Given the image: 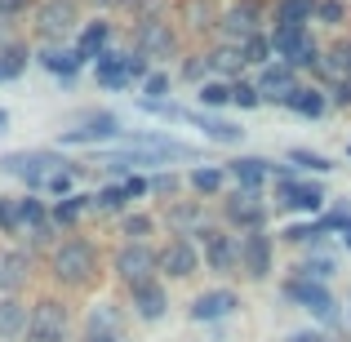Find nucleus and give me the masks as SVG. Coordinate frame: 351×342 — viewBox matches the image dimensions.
Listing matches in <instances>:
<instances>
[{
  "label": "nucleus",
  "instance_id": "8fccbe9b",
  "mask_svg": "<svg viewBox=\"0 0 351 342\" xmlns=\"http://www.w3.org/2000/svg\"><path fill=\"white\" fill-rule=\"evenodd\" d=\"M71 191H76V173H71V169L49 173V182H45V196H49V200H62V196H71Z\"/></svg>",
  "mask_w": 351,
  "mask_h": 342
},
{
  "label": "nucleus",
  "instance_id": "a211bd4d",
  "mask_svg": "<svg viewBox=\"0 0 351 342\" xmlns=\"http://www.w3.org/2000/svg\"><path fill=\"white\" fill-rule=\"evenodd\" d=\"M120 116L116 112H85L76 129H62V147H98V143H120Z\"/></svg>",
  "mask_w": 351,
  "mask_h": 342
},
{
  "label": "nucleus",
  "instance_id": "49530a36",
  "mask_svg": "<svg viewBox=\"0 0 351 342\" xmlns=\"http://www.w3.org/2000/svg\"><path fill=\"white\" fill-rule=\"evenodd\" d=\"M138 112L165 120V125H178V120H187V107H178L173 98H138Z\"/></svg>",
  "mask_w": 351,
  "mask_h": 342
},
{
  "label": "nucleus",
  "instance_id": "680f3d73",
  "mask_svg": "<svg viewBox=\"0 0 351 342\" xmlns=\"http://www.w3.org/2000/svg\"><path fill=\"white\" fill-rule=\"evenodd\" d=\"M338 240H343V245H347V254H351V236H338Z\"/></svg>",
  "mask_w": 351,
  "mask_h": 342
},
{
  "label": "nucleus",
  "instance_id": "9d476101",
  "mask_svg": "<svg viewBox=\"0 0 351 342\" xmlns=\"http://www.w3.org/2000/svg\"><path fill=\"white\" fill-rule=\"evenodd\" d=\"M156 218H160V231H165V236H187V240H196L200 231L214 223V209H209V200L182 191L178 200L156 205Z\"/></svg>",
  "mask_w": 351,
  "mask_h": 342
},
{
  "label": "nucleus",
  "instance_id": "9b49d317",
  "mask_svg": "<svg viewBox=\"0 0 351 342\" xmlns=\"http://www.w3.org/2000/svg\"><path fill=\"white\" fill-rule=\"evenodd\" d=\"M67 156L58 151H5L0 156V173L5 178H18L27 191H45V182H49V173L67 169Z\"/></svg>",
  "mask_w": 351,
  "mask_h": 342
},
{
  "label": "nucleus",
  "instance_id": "bb28decb",
  "mask_svg": "<svg viewBox=\"0 0 351 342\" xmlns=\"http://www.w3.org/2000/svg\"><path fill=\"white\" fill-rule=\"evenodd\" d=\"M85 214H94V191H71L62 200H49V218L58 231H80Z\"/></svg>",
  "mask_w": 351,
  "mask_h": 342
},
{
  "label": "nucleus",
  "instance_id": "09e8293b",
  "mask_svg": "<svg viewBox=\"0 0 351 342\" xmlns=\"http://www.w3.org/2000/svg\"><path fill=\"white\" fill-rule=\"evenodd\" d=\"M173 80H178V76H173V71L156 67V71H152V76H147V80H143V85H138V89H143V98H169Z\"/></svg>",
  "mask_w": 351,
  "mask_h": 342
},
{
  "label": "nucleus",
  "instance_id": "f03ea898",
  "mask_svg": "<svg viewBox=\"0 0 351 342\" xmlns=\"http://www.w3.org/2000/svg\"><path fill=\"white\" fill-rule=\"evenodd\" d=\"M280 298H285V302H293L298 311H307V316L316 320L325 334H338V338H343V329H347V320H343V302H338V293L329 289V284L285 271V276H280Z\"/></svg>",
  "mask_w": 351,
  "mask_h": 342
},
{
  "label": "nucleus",
  "instance_id": "f257e3e1",
  "mask_svg": "<svg viewBox=\"0 0 351 342\" xmlns=\"http://www.w3.org/2000/svg\"><path fill=\"white\" fill-rule=\"evenodd\" d=\"M45 271H49L58 293H94L107 280V254L94 236L85 231H67L58 245L45 254Z\"/></svg>",
  "mask_w": 351,
  "mask_h": 342
},
{
  "label": "nucleus",
  "instance_id": "39448f33",
  "mask_svg": "<svg viewBox=\"0 0 351 342\" xmlns=\"http://www.w3.org/2000/svg\"><path fill=\"white\" fill-rule=\"evenodd\" d=\"M76 334V307L67 293H40L32 302V320H27V338L23 342H71Z\"/></svg>",
  "mask_w": 351,
  "mask_h": 342
},
{
  "label": "nucleus",
  "instance_id": "a19ab883",
  "mask_svg": "<svg viewBox=\"0 0 351 342\" xmlns=\"http://www.w3.org/2000/svg\"><path fill=\"white\" fill-rule=\"evenodd\" d=\"M196 103H200V112H223V107H232V80L209 76L205 85H196Z\"/></svg>",
  "mask_w": 351,
  "mask_h": 342
},
{
  "label": "nucleus",
  "instance_id": "864d4df0",
  "mask_svg": "<svg viewBox=\"0 0 351 342\" xmlns=\"http://www.w3.org/2000/svg\"><path fill=\"white\" fill-rule=\"evenodd\" d=\"M325 94H329V112H351V80H338Z\"/></svg>",
  "mask_w": 351,
  "mask_h": 342
},
{
  "label": "nucleus",
  "instance_id": "58836bf2",
  "mask_svg": "<svg viewBox=\"0 0 351 342\" xmlns=\"http://www.w3.org/2000/svg\"><path fill=\"white\" fill-rule=\"evenodd\" d=\"M147 187H152L156 205H165V200H178L182 191H187V178L173 173V169H156V173H147Z\"/></svg>",
  "mask_w": 351,
  "mask_h": 342
},
{
  "label": "nucleus",
  "instance_id": "aec40b11",
  "mask_svg": "<svg viewBox=\"0 0 351 342\" xmlns=\"http://www.w3.org/2000/svg\"><path fill=\"white\" fill-rule=\"evenodd\" d=\"M254 85H258V94H263V107H285V98L302 85V76L289 67V62L276 58V62H267V67L254 71Z\"/></svg>",
  "mask_w": 351,
  "mask_h": 342
},
{
  "label": "nucleus",
  "instance_id": "6e6d98bb",
  "mask_svg": "<svg viewBox=\"0 0 351 342\" xmlns=\"http://www.w3.org/2000/svg\"><path fill=\"white\" fill-rule=\"evenodd\" d=\"M285 342H343L338 334H325V329H298V334H289Z\"/></svg>",
  "mask_w": 351,
  "mask_h": 342
},
{
  "label": "nucleus",
  "instance_id": "de8ad7c7",
  "mask_svg": "<svg viewBox=\"0 0 351 342\" xmlns=\"http://www.w3.org/2000/svg\"><path fill=\"white\" fill-rule=\"evenodd\" d=\"M232 107H240V112H254V107H263V94H258L254 76L232 80Z\"/></svg>",
  "mask_w": 351,
  "mask_h": 342
},
{
  "label": "nucleus",
  "instance_id": "2eb2a0df",
  "mask_svg": "<svg viewBox=\"0 0 351 342\" xmlns=\"http://www.w3.org/2000/svg\"><path fill=\"white\" fill-rule=\"evenodd\" d=\"M276 276V236L267 231H245L240 236V280L245 284H267Z\"/></svg>",
  "mask_w": 351,
  "mask_h": 342
},
{
  "label": "nucleus",
  "instance_id": "4468645a",
  "mask_svg": "<svg viewBox=\"0 0 351 342\" xmlns=\"http://www.w3.org/2000/svg\"><path fill=\"white\" fill-rule=\"evenodd\" d=\"M329 196L316 178H289V182H271V209L276 214H302V218H316L325 214Z\"/></svg>",
  "mask_w": 351,
  "mask_h": 342
},
{
  "label": "nucleus",
  "instance_id": "603ef678",
  "mask_svg": "<svg viewBox=\"0 0 351 342\" xmlns=\"http://www.w3.org/2000/svg\"><path fill=\"white\" fill-rule=\"evenodd\" d=\"M0 236H18V205H14V196H0Z\"/></svg>",
  "mask_w": 351,
  "mask_h": 342
},
{
  "label": "nucleus",
  "instance_id": "ea45409f",
  "mask_svg": "<svg viewBox=\"0 0 351 342\" xmlns=\"http://www.w3.org/2000/svg\"><path fill=\"white\" fill-rule=\"evenodd\" d=\"M27 62H32V45L14 36V40L0 49V80H18L27 71Z\"/></svg>",
  "mask_w": 351,
  "mask_h": 342
},
{
  "label": "nucleus",
  "instance_id": "b1692460",
  "mask_svg": "<svg viewBox=\"0 0 351 342\" xmlns=\"http://www.w3.org/2000/svg\"><path fill=\"white\" fill-rule=\"evenodd\" d=\"M36 62H40L49 76H58L62 85H71V80L80 76V67H89L76 53V45H40V49H36Z\"/></svg>",
  "mask_w": 351,
  "mask_h": 342
},
{
  "label": "nucleus",
  "instance_id": "79ce46f5",
  "mask_svg": "<svg viewBox=\"0 0 351 342\" xmlns=\"http://www.w3.org/2000/svg\"><path fill=\"white\" fill-rule=\"evenodd\" d=\"M285 160H289L298 173H334L338 169L325 151H311V147H289V151H285Z\"/></svg>",
  "mask_w": 351,
  "mask_h": 342
},
{
  "label": "nucleus",
  "instance_id": "5701e85b",
  "mask_svg": "<svg viewBox=\"0 0 351 342\" xmlns=\"http://www.w3.org/2000/svg\"><path fill=\"white\" fill-rule=\"evenodd\" d=\"M112 40H116V23L107 14H98V18H85V23H80V32H76L71 45H76V53L85 62H94L103 49H112Z\"/></svg>",
  "mask_w": 351,
  "mask_h": 342
},
{
  "label": "nucleus",
  "instance_id": "6ab92c4d",
  "mask_svg": "<svg viewBox=\"0 0 351 342\" xmlns=\"http://www.w3.org/2000/svg\"><path fill=\"white\" fill-rule=\"evenodd\" d=\"M36 276V254L27 245H0V298L23 293Z\"/></svg>",
  "mask_w": 351,
  "mask_h": 342
},
{
  "label": "nucleus",
  "instance_id": "20e7f679",
  "mask_svg": "<svg viewBox=\"0 0 351 342\" xmlns=\"http://www.w3.org/2000/svg\"><path fill=\"white\" fill-rule=\"evenodd\" d=\"M271 196L267 191H245V187H227L223 196L214 200V218L223 227H232L236 236L245 231H267L271 227Z\"/></svg>",
  "mask_w": 351,
  "mask_h": 342
},
{
  "label": "nucleus",
  "instance_id": "c756f323",
  "mask_svg": "<svg viewBox=\"0 0 351 342\" xmlns=\"http://www.w3.org/2000/svg\"><path fill=\"white\" fill-rule=\"evenodd\" d=\"M187 120L205 134V143H218V147H240L245 143V129H240L236 120H223L214 112H187Z\"/></svg>",
  "mask_w": 351,
  "mask_h": 342
},
{
  "label": "nucleus",
  "instance_id": "a18cd8bd",
  "mask_svg": "<svg viewBox=\"0 0 351 342\" xmlns=\"http://www.w3.org/2000/svg\"><path fill=\"white\" fill-rule=\"evenodd\" d=\"M240 53H245L249 71H258V67H267V62H276V49H271V36H267V32L249 36V40L240 45Z\"/></svg>",
  "mask_w": 351,
  "mask_h": 342
},
{
  "label": "nucleus",
  "instance_id": "72a5a7b5",
  "mask_svg": "<svg viewBox=\"0 0 351 342\" xmlns=\"http://www.w3.org/2000/svg\"><path fill=\"white\" fill-rule=\"evenodd\" d=\"M116 236L120 240H156L160 236V218H156V209H125L116 218Z\"/></svg>",
  "mask_w": 351,
  "mask_h": 342
},
{
  "label": "nucleus",
  "instance_id": "dca6fc26",
  "mask_svg": "<svg viewBox=\"0 0 351 342\" xmlns=\"http://www.w3.org/2000/svg\"><path fill=\"white\" fill-rule=\"evenodd\" d=\"M125 307H129V316L143 320V325H160V320L169 316V280L152 276V280L125 289Z\"/></svg>",
  "mask_w": 351,
  "mask_h": 342
},
{
  "label": "nucleus",
  "instance_id": "4d7b16f0",
  "mask_svg": "<svg viewBox=\"0 0 351 342\" xmlns=\"http://www.w3.org/2000/svg\"><path fill=\"white\" fill-rule=\"evenodd\" d=\"M129 0H85V9H94V14H120Z\"/></svg>",
  "mask_w": 351,
  "mask_h": 342
},
{
  "label": "nucleus",
  "instance_id": "e2e57ef3",
  "mask_svg": "<svg viewBox=\"0 0 351 342\" xmlns=\"http://www.w3.org/2000/svg\"><path fill=\"white\" fill-rule=\"evenodd\" d=\"M347 160H351V143H347Z\"/></svg>",
  "mask_w": 351,
  "mask_h": 342
},
{
  "label": "nucleus",
  "instance_id": "1a4fd4ad",
  "mask_svg": "<svg viewBox=\"0 0 351 342\" xmlns=\"http://www.w3.org/2000/svg\"><path fill=\"white\" fill-rule=\"evenodd\" d=\"M196 245H200V258H205L209 276H218V280H236L240 276V236L232 227H223L214 218V223L196 236Z\"/></svg>",
  "mask_w": 351,
  "mask_h": 342
},
{
  "label": "nucleus",
  "instance_id": "3c124183",
  "mask_svg": "<svg viewBox=\"0 0 351 342\" xmlns=\"http://www.w3.org/2000/svg\"><path fill=\"white\" fill-rule=\"evenodd\" d=\"M36 0H0V18L5 23H23V18H32Z\"/></svg>",
  "mask_w": 351,
  "mask_h": 342
},
{
  "label": "nucleus",
  "instance_id": "412c9836",
  "mask_svg": "<svg viewBox=\"0 0 351 342\" xmlns=\"http://www.w3.org/2000/svg\"><path fill=\"white\" fill-rule=\"evenodd\" d=\"M223 169H227V178H232V187H245V191H267L271 187V160H267V156L240 151V156H232V160L223 164Z\"/></svg>",
  "mask_w": 351,
  "mask_h": 342
},
{
  "label": "nucleus",
  "instance_id": "4c0bfd02",
  "mask_svg": "<svg viewBox=\"0 0 351 342\" xmlns=\"http://www.w3.org/2000/svg\"><path fill=\"white\" fill-rule=\"evenodd\" d=\"M134 205L125 191V182H103V187L94 191V214H107V218H120L125 209Z\"/></svg>",
  "mask_w": 351,
  "mask_h": 342
},
{
  "label": "nucleus",
  "instance_id": "6e6552de",
  "mask_svg": "<svg viewBox=\"0 0 351 342\" xmlns=\"http://www.w3.org/2000/svg\"><path fill=\"white\" fill-rule=\"evenodd\" d=\"M205 271V258H200V245L187 236H165L156 240V276L169 284H187Z\"/></svg>",
  "mask_w": 351,
  "mask_h": 342
},
{
  "label": "nucleus",
  "instance_id": "a878e982",
  "mask_svg": "<svg viewBox=\"0 0 351 342\" xmlns=\"http://www.w3.org/2000/svg\"><path fill=\"white\" fill-rule=\"evenodd\" d=\"M285 112L298 116V120H320V116H329V94H325V85H316V80H302V85L293 89L289 98H285Z\"/></svg>",
  "mask_w": 351,
  "mask_h": 342
},
{
  "label": "nucleus",
  "instance_id": "7c9ffc66",
  "mask_svg": "<svg viewBox=\"0 0 351 342\" xmlns=\"http://www.w3.org/2000/svg\"><path fill=\"white\" fill-rule=\"evenodd\" d=\"M289 276H307V280H320V284H329L338 276V254L329 245H320V249H302V258L289 267Z\"/></svg>",
  "mask_w": 351,
  "mask_h": 342
},
{
  "label": "nucleus",
  "instance_id": "f8f14e48",
  "mask_svg": "<svg viewBox=\"0 0 351 342\" xmlns=\"http://www.w3.org/2000/svg\"><path fill=\"white\" fill-rule=\"evenodd\" d=\"M271 27V0H227L223 5V23H218V40L245 45L249 36Z\"/></svg>",
  "mask_w": 351,
  "mask_h": 342
},
{
  "label": "nucleus",
  "instance_id": "f704fd0d",
  "mask_svg": "<svg viewBox=\"0 0 351 342\" xmlns=\"http://www.w3.org/2000/svg\"><path fill=\"white\" fill-rule=\"evenodd\" d=\"M276 245H289V249H320V245H329V231L320 227V218H302V223L280 227Z\"/></svg>",
  "mask_w": 351,
  "mask_h": 342
},
{
  "label": "nucleus",
  "instance_id": "cd10ccee",
  "mask_svg": "<svg viewBox=\"0 0 351 342\" xmlns=\"http://www.w3.org/2000/svg\"><path fill=\"white\" fill-rule=\"evenodd\" d=\"M27 320H32V302L23 293H5L0 298V342H23Z\"/></svg>",
  "mask_w": 351,
  "mask_h": 342
},
{
  "label": "nucleus",
  "instance_id": "ddd939ff",
  "mask_svg": "<svg viewBox=\"0 0 351 342\" xmlns=\"http://www.w3.org/2000/svg\"><path fill=\"white\" fill-rule=\"evenodd\" d=\"M173 23L187 36V45L205 49L209 40H218V23H223V5L218 0H173Z\"/></svg>",
  "mask_w": 351,
  "mask_h": 342
},
{
  "label": "nucleus",
  "instance_id": "37998d69",
  "mask_svg": "<svg viewBox=\"0 0 351 342\" xmlns=\"http://www.w3.org/2000/svg\"><path fill=\"white\" fill-rule=\"evenodd\" d=\"M173 76H178L182 85H205V80H209V62H205V49H200V45H191V49H187V53L178 58V71H173Z\"/></svg>",
  "mask_w": 351,
  "mask_h": 342
},
{
  "label": "nucleus",
  "instance_id": "bf43d9fd",
  "mask_svg": "<svg viewBox=\"0 0 351 342\" xmlns=\"http://www.w3.org/2000/svg\"><path fill=\"white\" fill-rule=\"evenodd\" d=\"M343 320H347V329H343V342H351V302H347V311H343Z\"/></svg>",
  "mask_w": 351,
  "mask_h": 342
},
{
  "label": "nucleus",
  "instance_id": "4be33fe9",
  "mask_svg": "<svg viewBox=\"0 0 351 342\" xmlns=\"http://www.w3.org/2000/svg\"><path fill=\"white\" fill-rule=\"evenodd\" d=\"M311 80L325 89L338 80H351V32H334V40L325 45V58H320V71Z\"/></svg>",
  "mask_w": 351,
  "mask_h": 342
},
{
  "label": "nucleus",
  "instance_id": "c85d7f7f",
  "mask_svg": "<svg viewBox=\"0 0 351 342\" xmlns=\"http://www.w3.org/2000/svg\"><path fill=\"white\" fill-rule=\"evenodd\" d=\"M182 178H187V191L200 196V200H218L227 187H232V178H227L223 164H191Z\"/></svg>",
  "mask_w": 351,
  "mask_h": 342
},
{
  "label": "nucleus",
  "instance_id": "423d86ee",
  "mask_svg": "<svg viewBox=\"0 0 351 342\" xmlns=\"http://www.w3.org/2000/svg\"><path fill=\"white\" fill-rule=\"evenodd\" d=\"M80 23H85V0H36L32 9V36L40 45L76 40Z\"/></svg>",
  "mask_w": 351,
  "mask_h": 342
},
{
  "label": "nucleus",
  "instance_id": "f3484780",
  "mask_svg": "<svg viewBox=\"0 0 351 342\" xmlns=\"http://www.w3.org/2000/svg\"><path fill=\"white\" fill-rule=\"evenodd\" d=\"M240 307H245V302H240V293L232 284H214V289L196 293V298L187 302V320H196V325H223Z\"/></svg>",
  "mask_w": 351,
  "mask_h": 342
},
{
  "label": "nucleus",
  "instance_id": "7ed1b4c3",
  "mask_svg": "<svg viewBox=\"0 0 351 342\" xmlns=\"http://www.w3.org/2000/svg\"><path fill=\"white\" fill-rule=\"evenodd\" d=\"M129 49L152 58V67H165V62H178L191 45L178 32L173 14H152V18H134L129 23Z\"/></svg>",
  "mask_w": 351,
  "mask_h": 342
},
{
  "label": "nucleus",
  "instance_id": "2f4dec72",
  "mask_svg": "<svg viewBox=\"0 0 351 342\" xmlns=\"http://www.w3.org/2000/svg\"><path fill=\"white\" fill-rule=\"evenodd\" d=\"M125 58H129V49H116V45L98 53V58H94V80H98V89H116V94H120V89L134 85V80H129V71H125Z\"/></svg>",
  "mask_w": 351,
  "mask_h": 342
},
{
  "label": "nucleus",
  "instance_id": "0e129e2a",
  "mask_svg": "<svg viewBox=\"0 0 351 342\" xmlns=\"http://www.w3.org/2000/svg\"><path fill=\"white\" fill-rule=\"evenodd\" d=\"M0 85H5V80H0Z\"/></svg>",
  "mask_w": 351,
  "mask_h": 342
},
{
  "label": "nucleus",
  "instance_id": "5fc2aeb1",
  "mask_svg": "<svg viewBox=\"0 0 351 342\" xmlns=\"http://www.w3.org/2000/svg\"><path fill=\"white\" fill-rule=\"evenodd\" d=\"M120 182H125L129 200H147V196H152V187H147V173H129V178H120Z\"/></svg>",
  "mask_w": 351,
  "mask_h": 342
},
{
  "label": "nucleus",
  "instance_id": "c03bdc74",
  "mask_svg": "<svg viewBox=\"0 0 351 342\" xmlns=\"http://www.w3.org/2000/svg\"><path fill=\"white\" fill-rule=\"evenodd\" d=\"M316 23L325 32H351V0H320Z\"/></svg>",
  "mask_w": 351,
  "mask_h": 342
},
{
  "label": "nucleus",
  "instance_id": "c9c22d12",
  "mask_svg": "<svg viewBox=\"0 0 351 342\" xmlns=\"http://www.w3.org/2000/svg\"><path fill=\"white\" fill-rule=\"evenodd\" d=\"M320 0H271V27H311Z\"/></svg>",
  "mask_w": 351,
  "mask_h": 342
},
{
  "label": "nucleus",
  "instance_id": "69168bd1",
  "mask_svg": "<svg viewBox=\"0 0 351 342\" xmlns=\"http://www.w3.org/2000/svg\"><path fill=\"white\" fill-rule=\"evenodd\" d=\"M218 5H223V0H218Z\"/></svg>",
  "mask_w": 351,
  "mask_h": 342
},
{
  "label": "nucleus",
  "instance_id": "052dcab7",
  "mask_svg": "<svg viewBox=\"0 0 351 342\" xmlns=\"http://www.w3.org/2000/svg\"><path fill=\"white\" fill-rule=\"evenodd\" d=\"M0 129H9V112H5V107H0Z\"/></svg>",
  "mask_w": 351,
  "mask_h": 342
},
{
  "label": "nucleus",
  "instance_id": "0eeeda50",
  "mask_svg": "<svg viewBox=\"0 0 351 342\" xmlns=\"http://www.w3.org/2000/svg\"><path fill=\"white\" fill-rule=\"evenodd\" d=\"M107 276L120 289H134V284L152 280L156 276V240H120L107 254Z\"/></svg>",
  "mask_w": 351,
  "mask_h": 342
},
{
  "label": "nucleus",
  "instance_id": "473e14b6",
  "mask_svg": "<svg viewBox=\"0 0 351 342\" xmlns=\"http://www.w3.org/2000/svg\"><path fill=\"white\" fill-rule=\"evenodd\" d=\"M125 316L129 307H120V302H94L80 320V334H125Z\"/></svg>",
  "mask_w": 351,
  "mask_h": 342
},
{
  "label": "nucleus",
  "instance_id": "393cba45",
  "mask_svg": "<svg viewBox=\"0 0 351 342\" xmlns=\"http://www.w3.org/2000/svg\"><path fill=\"white\" fill-rule=\"evenodd\" d=\"M205 62H209V76H218V80H240V76H249L245 53H240V45H232V40H209V45H205Z\"/></svg>",
  "mask_w": 351,
  "mask_h": 342
},
{
  "label": "nucleus",
  "instance_id": "e433bc0d",
  "mask_svg": "<svg viewBox=\"0 0 351 342\" xmlns=\"http://www.w3.org/2000/svg\"><path fill=\"white\" fill-rule=\"evenodd\" d=\"M14 205H18V236H27V231L49 223V196H40V191L14 196Z\"/></svg>",
  "mask_w": 351,
  "mask_h": 342
},
{
  "label": "nucleus",
  "instance_id": "13d9d810",
  "mask_svg": "<svg viewBox=\"0 0 351 342\" xmlns=\"http://www.w3.org/2000/svg\"><path fill=\"white\" fill-rule=\"evenodd\" d=\"M80 342H125V334H80Z\"/></svg>",
  "mask_w": 351,
  "mask_h": 342
}]
</instances>
